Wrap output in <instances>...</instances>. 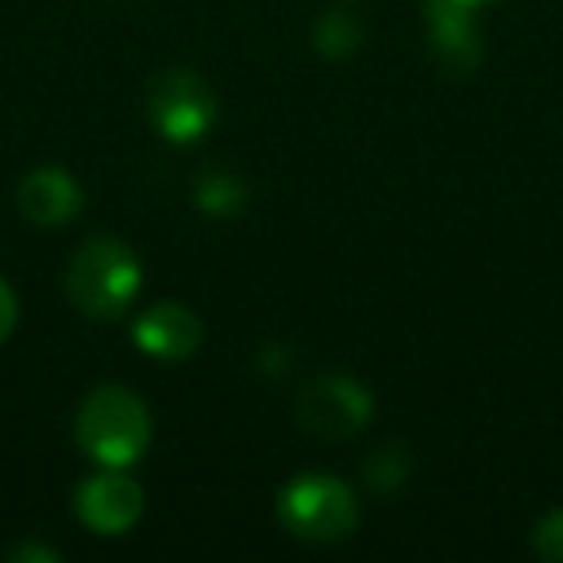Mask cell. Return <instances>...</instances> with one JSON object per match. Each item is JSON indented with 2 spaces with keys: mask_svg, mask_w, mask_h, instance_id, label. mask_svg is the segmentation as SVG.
Returning a JSON list of instances; mask_svg holds the SVG:
<instances>
[{
  "mask_svg": "<svg viewBox=\"0 0 563 563\" xmlns=\"http://www.w3.org/2000/svg\"><path fill=\"white\" fill-rule=\"evenodd\" d=\"M143 286V263L128 243L112 235L86 240L70 255L63 274V290L70 306L89 321H117L128 313Z\"/></svg>",
  "mask_w": 563,
  "mask_h": 563,
  "instance_id": "6da1fadb",
  "label": "cell"
},
{
  "mask_svg": "<svg viewBox=\"0 0 563 563\" xmlns=\"http://www.w3.org/2000/svg\"><path fill=\"white\" fill-rule=\"evenodd\" d=\"M74 437L97 467H132L151 448V413L140 394L97 386L74 413Z\"/></svg>",
  "mask_w": 563,
  "mask_h": 563,
  "instance_id": "7a4b0ae2",
  "label": "cell"
},
{
  "mask_svg": "<svg viewBox=\"0 0 563 563\" xmlns=\"http://www.w3.org/2000/svg\"><path fill=\"white\" fill-rule=\"evenodd\" d=\"M278 521L290 537L313 540V544H332V540H344L355 532L360 501H355L352 486L340 483L336 475L309 471V475H298L294 483L282 486Z\"/></svg>",
  "mask_w": 563,
  "mask_h": 563,
  "instance_id": "3957f363",
  "label": "cell"
},
{
  "mask_svg": "<svg viewBox=\"0 0 563 563\" xmlns=\"http://www.w3.org/2000/svg\"><path fill=\"white\" fill-rule=\"evenodd\" d=\"M217 93L186 66L163 70L147 89V120L166 143H197L217 124Z\"/></svg>",
  "mask_w": 563,
  "mask_h": 563,
  "instance_id": "277c9868",
  "label": "cell"
},
{
  "mask_svg": "<svg viewBox=\"0 0 563 563\" xmlns=\"http://www.w3.org/2000/svg\"><path fill=\"white\" fill-rule=\"evenodd\" d=\"M371 413H375V398L367 386H360L347 375H321L313 383L301 386L298 401H294V417L309 437L324 440V444H340L352 440L355 432L367 429Z\"/></svg>",
  "mask_w": 563,
  "mask_h": 563,
  "instance_id": "5b68a950",
  "label": "cell"
},
{
  "mask_svg": "<svg viewBox=\"0 0 563 563\" xmlns=\"http://www.w3.org/2000/svg\"><path fill=\"white\" fill-rule=\"evenodd\" d=\"M74 514L97 537H120L143 517V486L128 467H101L78 486Z\"/></svg>",
  "mask_w": 563,
  "mask_h": 563,
  "instance_id": "8992f818",
  "label": "cell"
},
{
  "mask_svg": "<svg viewBox=\"0 0 563 563\" xmlns=\"http://www.w3.org/2000/svg\"><path fill=\"white\" fill-rule=\"evenodd\" d=\"M475 4L467 0H424V27H429V55L452 78H471L483 58Z\"/></svg>",
  "mask_w": 563,
  "mask_h": 563,
  "instance_id": "52a82bcc",
  "label": "cell"
},
{
  "mask_svg": "<svg viewBox=\"0 0 563 563\" xmlns=\"http://www.w3.org/2000/svg\"><path fill=\"white\" fill-rule=\"evenodd\" d=\"M201 317L194 309L178 306V301H158L151 306L140 321L132 324V340L143 355L151 360H163V363H178L189 360V355L201 347Z\"/></svg>",
  "mask_w": 563,
  "mask_h": 563,
  "instance_id": "ba28073f",
  "label": "cell"
},
{
  "mask_svg": "<svg viewBox=\"0 0 563 563\" xmlns=\"http://www.w3.org/2000/svg\"><path fill=\"white\" fill-rule=\"evenodd\" d=\"M20 217L35 228H63L86 205V194L74 181V174L58 170V166H35L32 174H24L16 189Z\"/></svg>",
  "mask_w": 563,
  "mask_h": 563,
  "instance_id": "9c48e42d",
  "label": "cell"
},
{
  "mask_svg": "<svg viewBox=\"0 0 563 563\" xmlns=\"http://www.w3.org/2000/svg\"><path fill=\"white\" fill-rule=\"evenodd\" d=\"M360 40H363L360 20H355L352 12H344V9L324 12V16L317 20V27H313V47L321 51L324 58H332V63H336V58L355 55Z\"/></svg>",
  "mask_w": 563,
  "mask_h": 563,
  "instance_id": "30bf717a",
  "label": "cell"
},
{
  "mask_svg": "<svg viewBox=\"0 0 563 563\" xmlns=\"http://www.w3.org/2000/svg\"><path fill=\"white\" fill-rule=\"evenodd\" d=\"M243 201H247V194H243V186L228 170H209L197 178V205L201 209L232 217V212L243 209Z\"/></svg>",
  "mask_w": 563,
  "mask_h": 563,
  "instance_id": "8fae6325",
  "label": "cell"
},
{
  "mask_svg": "<svg viewBox=\"0 0 563 563\" xmlns=\"http://www.w3.org/2000/svg\"><path fill=\"white\" fill-rule=\"evenodd\" d=\"M363 475H367L371 490H378V494L398 490V486L406 483V475H409V455H406V448H401V444L375 448V455H367V463H363Z\"/></svg>",
  "mask_w": 563,
  "mask_h": 563,
  "instance_id": "7c38bea8",
  "label": "cell"
},
{
  "mask_svg": "<svg viewBox=\"0 0 563 563\" xmlns=\"http://www.w3.org/2000/svg\"><path fill=\"white\" fill-rule=\"evenodd\" d=\"M532 552L540 560H552V563H563V509H552L537 521L532 529Z\"/></svg>",
  "mask_w": 563,
  "mask_h": 563,
  "instance_id": "4fadbf2b",
  "label": "cell"
},
{
  "mask_svg": "<svg viewBox=\"0 0 563 563\" xmlns=\"http://www.w3.org/2000/svg\"><path fill=\"white\" fill-rule=\"evenodd\" d=\"M16 317H20V306H16V294H12V286L4 278H0V344L12 336V329H16Z\"/></svg>",
  "mask_w": 563,
  "mask_h": 563,
  "instance_id": "5bb4252c",
  "label": "cell"
},
{
  "mask_svg": "<svg viewBox=\"0 0 563 563\" xmlns=\"http://www.w3.org/2000/svg\"><path fill=\"white\" fill-rule=\"evenodd\" d=\"M9 560H47V563H55L58 552H51V548H43V544H20V548H12V552H9Z\"/></svg>",
  "mask_w": 563,
  "mask_h": 563,
  "instance_id": "9a60e30c",
  "label": "cell"
},
{
  "mask_svg": "<svg viewBox=\"0 0 563 563\" xmlns=\"http://www.w3.org/2000/svg\"><path fill=\"white\" fill-rule=\"evenodd\" d=\"M467 4H475V9H483V4H490V0H467Z\"/></svg>",
  "mask_w": 563,
  "mask_h": 563,
  "instance_id": "2e32d148",
  "label": "cell"
}]
</instances>
